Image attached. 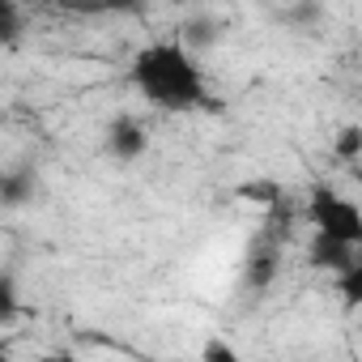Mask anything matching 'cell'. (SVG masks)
<instances>
[{
    "mask_svg": "<svg viewBox=\"0 0 362 362\" xmlns=\"http://www.w3.org/2000/svg\"><path fill=\"white\" fill-rule=\"evenodd\" d=\"M132 86L158 111H197L209 103L205 77L184 43H149L132 60Z\"/></svg>",
    "mask_w": 362,
    "mask_h": 362,
    "instance_id": "1",
    "label": "cell"
},
{
    "mask_svg": "<svg viewBox=\"0 0 362 362\" xmlns=\"http://www.w3.org/2000/svg\"><path fill=\"white\" fill-rule=\"evenodd\" d=\"M307 218L320 235H332V239H345L354 247H362V209L354 201H345L341 192H332L328 184L311 188V201H307Z\"/></svg>",
    "mask_w": 362,
    "mask_h": 362,
    "instance_id": "2",
    "label": "cell"
},
{
    "mask_svg": "<svg viewBox=\"0 0 362 362\" xmlns=\"http://www.w3.org/2000/svg\"><path fill=\"white\" fill-rule=\"evenodd\" d=\"M277 269H281V247L273 235H256L252 247H247V260H243V281L252 290H269L277 281Z\"/></svg>",
    "mask_w": 362,
    "mask_h": 362,
    "instance_id": "3",
    "label": "cell"
},
{
    "mask_svg": "<svg viewBox=\"0 0 362 362\" xmlns=\"http://www.w3.org/2000/svg\"><path fill=\"white\" fill-rule=\"evenodd\" d=\"M145 145H149V136H145V128H141L132 115H115V119H111V128H107V149H111L119 162L141 158Z\"/></svg>",
    "mask_w": 362,
    "mask_h": 362,
    "instance_id": "4",
    "label": "cell"
},
{
    "mask_svg": "<svg viewBox=\"0 0 362 362\" xmlns=\"http://www.w3.org/2000/svg\"><path fill=\"white\" fill-rule=\"evenodd\" d=\"M307 260H311L315 269H324V273H345L358 256H354V243H345V239H332V235H320V230H315Z\"/></svg>",
    "mask_w": 362,
    "mask_h": 362,
    "instance_id": "5",
    "label": "cell"
},
{
    "mask_svg": "<svg viewBox=\"0 0 362 362\" xmlns=\"http://www.w3.org/2000/svg\"><path fill=\"white\" fill-rule=\"evenodd\" d=\"M218 39H222V22H218V18H192V22L184 26V39H179V43L197 56V52H209Z\"/></svg>",
    "mask_w": 362,
    "mask_h": 362,
    "instance_id": "6",
    "label": "cell"
},
{
    "mask_svg": "<svg viewBox=\"0 0 362 362\" xmlns=\"http://www.w3.org/2000/svg\"><path fill=\"white\" fill-rule=\"evenodd\" d=\"M30 197H35V170H30V166L9 170L5 184H0V201H5L9 209H18V205H26Z\"/></svg>",
    "mask_w": 362,
    "mask_h": 362,
    "instance_id": "7",
    "label": "cell"
},
{
    "mask_svg": "<svg viewBox=\"0 0 362 362\" xmlns=\"http://www.w3.org/2000/svg\"><path fill=\"white\" fill-rule=\"evenodd\" d=\"M337 290L349 307H362V260H354L345 273H337Z\"/></svg>",
    "mask_w": 362,
    "mask_h": 362,
    "instance_id": "8",
    "label": "cell"
},
{
    "mask_svg": "<svg viewBox=\"0 0 362 362\" xmlns=\"http://www.w3.org/2000/svg\"><path fill=\"white\" fill-rule=\"evenodd\" d=\"M332 153H337L341 162H354V158L362 153V128H358V124H345V128L337 132V141H332Z\"/></svg>",
    "mask_w": 362,
    "mask_h": 362,
    "instance_id": "9",
    "label": "cell"
},
{
    "mask_svg": "<svg viewBox=\"0 0 362 362\" xmlns=\"http://www.w3.org/2000/svg\"><path fill=\"white\" fill-rule=\"evenodd\" d=\"M239 197L243 201H260V205H277L281 201V184H239Z\"/></svg>",
    "mask_w": 362,
    "mask_h": 362,
    "instance_id": "10",
    "label": "cell"
},
{
    "mask_svg": "<svg viewBox=\"0 0 362 362\" xmlns=\"http://www.w3.org/2000/svg\"><path fill=\"white\" fill-rule=\"evenodd\" d=\"M13 315H18V286L5 273L0 277V324H13Z\"/></svg>",
    "mask_w": 362,
    "mask_h": 362,
    "instance_id": "11",
    "label": "cell"
},
{
    "mask_svg": "<svg viewBox=\"0 0 362 362\" xmlns=\"http://www.w3.org/2000/svg\"><path fill=\"white\" fill-rule=\"evenodd\" d=\"M0 35H5L9 47L18 43V35H22V9H18V0H5V26H0Z\"/></svg>",
    "mask_w": 362,
    "mask_h": 362,
    "instance_id": "12",
    "label": "cell"
},
{
    "mask_svg": "<svg viewBox=\"0 0 362 362\" xmlns=\"http://www.w3.org/2000/svg\"><path fill=\"white\" fill-rule=\"evenodd\" d=\"M201 358H205V362H209V358H218V362H235L239 354H235L230 345H222V341H209V345L201 349Z\"/></svg>",
    "mask_w": 362,
    "mask_h": 362,
    "instance_id": "13",
    "label": "cell"
}]
</instances>
